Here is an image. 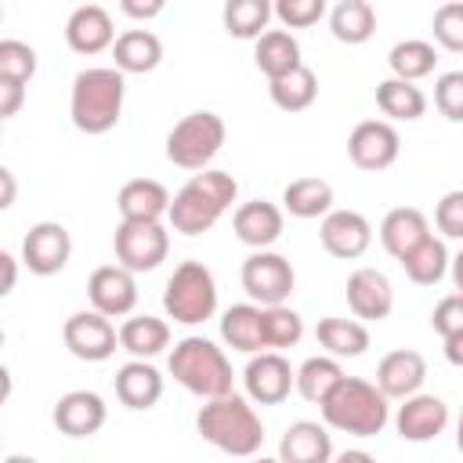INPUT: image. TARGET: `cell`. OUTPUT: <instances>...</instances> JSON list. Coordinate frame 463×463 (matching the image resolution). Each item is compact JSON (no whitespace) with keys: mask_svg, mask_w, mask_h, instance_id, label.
Instances as JSON below:
<instances>
[{"mask_svg":"<svg viewBox=\"0 0 463 463\" xmlns=\"http://www.w3.org/2000/svg\"><path fill=\"white\" fill-rule=\"evenodd\" d=\"M235 199H239V181H235L228 170L210 166V170L192 174V177L177 188L166 221H170L174 232L195 239V235L210 232V228L232 210Z\"/></svg>","mask_w":463,"mask_h":463,"instance_id":"1","label":"cell"},{"mask_svg":"<svg viewBox=\"0 0 463 463\" xmlns=\"http://www.w3.org/2000/svg\"><path fill=\"white\" fill-rule=\"evenodd\" d=\"M123 98H127V76L116 65L80 69L69 90L72 127L83 134H109L123 116Z\"/></svg>","mask_w":463,"mask_h":463,"instance_id":"2","label":"cell"},{"mask_svg":"<svg viewBox=\"0 0 463 463\" xmlns=\"http://www.w3.org/2000/svg\"><path fill=\"white\" fill-rule=\"evenodd\" d=\"M195 430L203 434V441H210L224 456H239V459L257 456L264 445V423H260L257 409L250 405V398H242L235 391L224 398H210L195 416Z\"/></svg>","mask_w":463,"mask_h":463,"instance_id":"3","label":"cell"},{"mask_svg":"<svg viewBox=\"0 0 463 463\" xmlns=\"http://www.w3.org/2000/svg\"><path fill=\"white\" fill-rule=\"evenodd\" d=\"M387 402L391 398L376 383H369L362 376H344L336 383V391L318 409H322L326 427H333L340 434H354V438H376L391 420Z\"/></svg>","mask_w":463,"mask_h":463,"instance_id":"4","label":"cell"},{"mask_svg":"<svg viewBox=\"0 0 463 463\" xmlns=\"http://www.w3.org/2000/svg\"><path fill=\"white\" fill-rule=\"evenodd\" d=\"M166 369H170V376L188 394H195L203 402L232 394V362L206 336H184V340H177L174 351H170V358H166Z\"/></svg>","mask_w":463,"mask_h":463,"instance_id":"5","label":"cell"},{"mask_svg":"<svg viewBox=\"0 0 463 463\" xmlns=\"http://www.w3.org/2000/svg\"><path fill=\"white\" fill-rule=\"evenodd\" d=\"M163 311L177 326H203L217 311V282L203 260H181L163 286Z\"/></svg>","mask_w":463,"mask_h":463,"instance_id":"6","label":"cell"},{"mask_svg":"<svg viewBox=\"0 0 463 463\" xmlns=\"http://www.w3.org/2000/svg\"><path fill=\"white\" fill-rule=\"evenodd\" d=\"M224 137H228V127H224V119L217 112H210V109L188 112L166 134V159L174 166H181V170H192V174L210 170V163L221 152Z\"/></svg>","mask_w":463,"mask_h":463,"instance_id":"7","label":"cell"},{"mask_svg":"<svg viewBox=\"0 0 463 463\" xmlns=\"http://www.w3.org/2000/svg\"><path fill=\"white\" fill-rule=\"evenodd\" d=\"M239 282L246 289V297L260 307H279L289 300L293 286H297V271L293 264L275 253V250H253L246 260H242V271H239Z\"/></svg>","mask_w":463,"mask_h":463,"instance_id":"8","label":"cell"},{"mask_svg":"<svg viewBox=\"0 0 463 463\" xmlns=\"http://www.w3.org/2000/svg\"><path fill=\"white\" fill-rule=\"evenodd\" d=\"M116 264L127 271H156L170 253V232L163 221H119L112 235Z\"/></svg>","mask_w":463,"mask_h":463,"instance_id":"9","label":"cell"},{"mask_svg":"<svg viewBox=\"0 0 463 463\" xmlns=\"http://www.w3.org/2000/svg\"><path fill=\"white\" fill-rule=\"evenodd\" d=\"M242 383H246L250 402L279 405L289 398V391H297V369L289 365V358L282 351H260V354H250V362L242 369Z\"/></svg>","mask_w":463,"mask_h":463,"instance_id":"10","label":"cell"},{"mask_svg":"<svg viewBox=\"0 0 463 463\" xmlns=\"http://www.w3.org/2000/svg\"><path fill=\"white\" fill-rule=\"evenodd\" d=\"M69 257H72V235L61 221H40L22 239V264L40 279L58 275L69 264Z\"/></svg>","mask_w":463,"mask_h":463,"instance_id":"11","label":"cell"},{"mask_svg":"<svg viewBox=\"0 0 463 463\" xmlns=\"http://www.w3.org/2000/svg\"><path fill=\"white\" fill-rule=\"evenodd\" d=\"M61 340H65L69 354H76L80 362H105L116 354L119 329L112 326V318H105L98 311H76L65 318Z\"/></svg>","mask_w":463,"mask_h":463,"instance_id":"12","label":"cell"},{"mask_svg":"<svg viewBox=\"0 0 463 463\" xmlns=\"http://www.w3.org/2000/svg\"><path fill=\"white\" fill-rule=\"evenodd\" d=\"M398 152H402V137H398L394 123H387V119H362L347 137L351 163L358 170H369V174H380V170L394 166Z\"/></svg>","mask_w":463,"mask_h":463,"instance_id":"13","label":"cell"},{"mask_svg":"<svg viewBox=\"0 0 463 463\" xmlns=\"http://www.w3.org/2000/svg\"><path fill=\"white\" fill-rule=\"evenodd\" d=\"M87 297H90V311H98L105 318H130V311L137 307L134 271H127L123 264L94 268L87 279Z\"/></svg>","mask_w":463,"mask_h":463,"instance_id":"14","label":"cell"},{"mask_svg":"<svg viewBox=\"0 0 463 463\" xmlns=\"http://www.w3.org/2000/svg\"><path fill=\"white\" fill-rule=\"evenodd\" d=\"M449 427V405L438 398V394H412L398 405L394 412V430L402 441H412V445H423V441H434L441 430Z\"/></svg>","mask_w":463,"mask_h":463,"instance_id":"15","label":"cell"},{"mask_svg":"<svg viewBox=\"0 0 463 463\" xmlns=\"http://www.w3.org/2000/svg\"><path fill=\"white\" fill-rule=\"evenodd\" d=\"M318 239H322L326 253H333L340 260H354L373 246V224L358 210H333L322 217Z\"/></svg>","mask_w":463,"mask_h":463,"instance_id":"16","label":"cell"},{"mask_svg":"<svg viewBox=\"0 0 463 463\" xmlns=\"http://www.w3.org/2000/svg\"><path fill=\"white\" fill-rule=\"evenodd\" d=\"M347 307L358 322H380L394 311V286L380 268H358L347 275Z\"/></svg>","mask_w":463,"mask_h":463,"instance_id":"17","label":"cell"},{"mask_svg":"<svg viewBox=\"0 0 463 463\" xmlns=\"http://www.w3.org/2000/svg\"><path fill=\"white\" fill-rule=\"evenodd\" d=\"M282 224H286V213L268 199L239 203L235 213H232V232L250 250H271L282 235Z\"/></svg>","mask_w":463,"mask_h":463,"instance_id":"18","label":"cell"},{"mask_svg":"<svg viewBox=\"0 0 463 463\" xmlns=\"http://www.w3.org/2000/svg\"><path fill=\"white\" fill-rule=\"evenodd\" d=\"M51 420H54V427H58L65 438H90V434H98V430L105 427L109 405H105V398L94 394V391H69V394L58 398Z\"/></svg>","mask_w":463,"mask_h":463,"instance_id":"19","label":"cell"},{"mask_svg":"<svg viewBox=\"0 0 463 463\" xmlns=\"http://www.w3.org/2000/svg\"><path fill=\"white\" fill-rule=\"evenodd\" d=\"M423 380H427V358L420 351H412V347L387 351L380 358V365H376V387L387 398H398V402L420 394Z\"/></svg>","mask_w":463,"mask_h":463,"instance_id":"20","label":"cell"},{"mask_svg":"<svg viewBox=\"0 0 463 463\" xmlns=\"http://www.w3.org/2000/svg\"><path fill=\"white\" fill-rule=\"evenodd\" d=\"M65 43L76 54H101L112 51L116 43V29H112V14L101 4H80L69 22H65Z\"/></svg>","mask_w":463,"mask_h":463,"instance_id":"21","label":"cell"},{"mask_svg":"<svg viewBox=\"0 0 463 463\" xmlns=\"http://www.w3.org/2000/svg\"><path fill=\"white\" fill-rule=\"evenodd\" d=\"M279 459L282 463H333V438L326 423L297 420L279 438Z\"/></svg>","mask_w":463,"mask_h":463,"instance_id":"22","label":"cell"},{"mask_svg":"<svg viewBox=\"0 0 463 463\" xmlns=\"http://www.w3.org/2000/svg\"><path fill=\"white\" fill-rule=\"evenodd\" d=\"M112 383H116V398L134 412H145L163 398V373L141 358H130L127 365H119Z\"/></svg>","mask_w":463,"mask_h":463,"instance_id":"23","label":"cell"},{"mask_svg":"<svg viewBox=\"0 0 463 463\" xmlns=\"http://www.w3.org/2000/svg\"><path fill=\"white\" fill-rule=\"evenodd\" d=\"M427 235H430L427 213L416 210V206H394V210H387V217L380 221V242H383V250H387L394 260L409 257Z\"/></svg>","mask_w":463,"mask_h":463,"instance_id":"24","label":"cell"},{"mask_svg":"<svg viewBox=\"0 0 463 463\" xmlns=\"http://www.w3.org/2000/svg\"><path fill=\"white\" fill-rule=\"evenodd\" d=\"M170 192L152 177H134L119 188L116 206L123 221H163L170 213Z\"/></svg>","mask_w":463,"mask_h":463,"instance_id":"25","label":"cell"},{"mask_svg":"<svg viewBox=\"0 0 463 463\" xmlns=\"http://www.w3.org/2000/svg\"><path fill=\"white\" fill-rule=\"evenodd\" d=\"M112 58H116V69L127 76H145L152 69H159L163 61V40L152 33V29H127L116 36L112 43Z\"/></svg>","mask_w":463,"mask_h":463,"instance_id":"26","label":"cell"},{"mask_svg":"<svg viewBox=\"0 0 463 463\" xmlns=\"http://www.w3.org/2000/svg\"><path fill=\"white\" fill-rule=\"evenodd\" d=\"M221 340L232 351L260 354L264 351V307L260 304H232L221 315Z\"/></svg>","mask_w":463,"mask_h":463,"instance_id":"27","label":"cell"},{"mask_svg":"<svg viewBox=\"0 0 463 463\" xmlns=\"http://www.w3.org/2000/svg\"><path fill=\"white\" fill-rule=\"evenodd\" d=\"M253 61L268 76V83L271 80H282V76H289L293 69L304 65L300 61V43H297V36L289 29H268L257 40V47H253Z\"/></svg>","mask_w":463,"mask_h":463,"instance_id":"28","label":"cell"},{"mask_svg":"<svg viewBox=\"0 0 463 463\" xmlns=\"http://www.w3.org/2000/svg\"><path fill=\"white\" fill-rule=\"evenodd\" d=\"M119 347L141 362H152L170 347V326L156 315H130L119 326Z\"/></svg>","mask_w":463,"mask_h":463,"instance_id":"29","label":"cell"},{"mask_svg":"<svg viewBox=\"0 0 463 463\" xmlns=\"http://www.w3.org/2000/svg\"><path fill=\"white\" fill-rule=\"evenodd\" d=\"M315 340L326 347L329 358H362L369 351V329L358 318H318Z\"/></svg>","mask_w":463,"mask_h":463,"instance_id":"30","label":"cell"},{"mask_svg":"<svg viewBox=\"0 0 463 463\" xmlns=\"http://www.w3.org/2000/svg\"><path fill=\"white\" fill-rule=\"evenodd\" d=\"M376 105L380 112L387 116V123H416L423 112H427V94L409 83V80H398V76H387L376 83Z\"/></svg>","mask_w":463,"mask_h":463,"instance_id":"31","label":"cell"},{"mask_svg":"<svg viewBox=\"0 0 463 463\" xmlns=\"http://www.w3.org/2000/svg\"><path fill=\"white\" fill-rule=\"evenodd\" d=\"M282 210L300 221H315L333 213V184L322 177H297L282 188Z\"/></svg>","mask_w":463,"mask_h":463,"instance_id":"32","label":"cell"},{"mask_svg":"<svg viewBox=\"0 0 463 463\" xmlns=\"http://www.w3.org/2000/svg\"><path fill=\"white\" fill-rule=\"evenodd\" d=\"M329 33L340 43H365L376 33V7L369 0H340L329 11Z\"/></svg>","mask_w":463,"mask_h":463,"instance_id":"33","label":"cell"},{"mask_svg":"<svg viewBox=\"0 0 463 463\" xmlns=\"http://www.w3.org/2000/svg\"><path fill=\"white\" fill-rule=\"evenodd\" d=\"M398 264L405 268V275H409L416 286H438V282L449 275L452 257H449V250H445V239L427 235V239H423L409 257H402Z\"/></svg>","mask_w":463,"mask_h":463,"instance_id":"34","label":"cell"},{"mask_svg":"<svg viewBox=\"0 0 463 463\" xmlns=\"http://www.w3.org/2000/svg\"><path fill=\"white\" fill-rule=\"evenodd\" d=\"M340 380H344V369H340L336 358H329V354H311V358L300 362V369H297V394H300L304 402H311V405H322V402L336 391Z\"/></svg>","mask_w":463,"mask_h":463,"instance_id":"35","label":"cell"},{"mask_svg":"<svg viewBox=\"0 0 463 463\" xmlns=\"http://www.w3.org/2000/svg\"><path fill=\"white\" fill-rule=\"evenodd\" d=\"M275 7L268 0H228L221 18H224V33L235 40H260L268 33Z\"/></svg>","mask_w":463,"mask_h":463,"instance_id":"36","label":"cell"},{"mask_svg":"<svg viewBox=\"0 0 463 463\" xmlns=\"http://www.w3.org/2000/svg\"><path fill=\"white\" fill-rule=\"evenodd\" d=\"M268 94H271L275 109H282V112H304V109H311L315 98H318V76H315L307 65H300V69H293L289 76L271 80V83H268Z\"/></svg>","mask_w":463,"mask_h":463,"instance_id":"37","label":"cell"},{"mask_svg":"<svg viewBox=\"0 0 463 463\" xmlns=\"http://www.w3.org/2000/svg\"><path fill=\"white\" fill-rule=\"evenodd\" d=\"M387 65H391V76L416 83V80H423V76L434 72L438 51H434V43H427V40H398V43L391 47V54H387Z\"/></svg>","mask_w":463,"mask_h":463,"instance_id":"38","label":"cell"},{"mask_svg":"<svg viewBox=\"0 0 463 463\" xmlns=\"http://www.w3.org/2000/svg\"><path fill=\"white\" fill-rule=\"evenodd\" d=\"M300 336H304V318H300L289 304L264 307V351H286V347H297Z\"/></svg>","mask_w":463,"mask_h":463,"instance_id":"39","label":"cell"},{"mask_svg":"<svg viewBox=\"0 0 463 463\" xmlns=\"http://www.w3.org/2000/svg\"><path fill=\"white\" fill-rule=\"evenodd\" d=\"M36 76V51L25 40H0V80L29 83Z\"/></svg>","mask_w":463,"mask_h":463,"instance_id":"40","label":"cell"},{"mask_svg":"<svg viewBox=\"0 0 463 463\" xmlns=\"http://www.w3.org/2000/svg\"><path fill=\"white\" fill-rule=\"evenodd\" d=\"M434 105L449 123H463V69L441 72L434 80Z\"/></svg>","mask_w":463,"mask_h":463,"instance_id":"41","label":"cell"},{"mask_svg":"<svg viewBox=\"0 0 463 463\" xmlns=\"http://www.w3.org/2000/svg\"><path fill=\"white\" fill-rule=\"evenodd\" d=\"M434 40L445 47V51H463V4L452 0V4H441L434 11Z\"/></svg>","mask_w":463,"mask_h":463,"instance_id":"42","label":"cell"},{"mask_svg":"<svg viewBox=\"0 0 463 463\" xmlns=\"http://www.w3.org/2000/svg\"><path fill=\"white\" fill-rule=\"evenodd\" d=\"M326 14V0H279L275 4V18L286 29H307Z\"/></svg>","mask_w":463,"mask_h":463,"instance_id":"43","label":"cell"},{"mask_svg":"<svg viewBox=\"0 0 463 463\" xmlns=\"http://www.w3.org/2000/svg\"><path fill=\"white\" fill-rule=\"evenodd\" d=\"M430 326H434V333H438L441 340L463 333V293L441 297V300L434 304V311H430Z\"/></svg>","mask_w":463,"mask_h":463,"instance_id":"44","label":"cell"},{"mask_svg":"<svg viewBox=\"0 0 463 463\" xmlns=\"http://www.w3.org/2000/svg\"><path fill=\"white\" fill-rule=\"evenodd\" d=\"M434 224L445 239H463V188L445 192L434 206Z\"/></svg>","mask_w":463,"mask_h":463,"instance_id":"45","label":"cell"},{"mask_svg":"<svg viewBox=\"0 0 463 463\" xmlns=\"http://www.w3.org/2000/svg\"><path fill=\"white\" fill-rule=\"evenodd\" d=\"M25 101V83H14V80H0V119H11L18 116Z\"/></svg>","mask_w":463,"mask_h":463,"instance_id":"46","label":"cell"},{"mask_svg":"<svg viewBox=\"0 0 463 463\" xmlns=\"http://www.w3.org/2000/svg\"><path fill=\"white\" fill-rule=\"evenodd\" d=\"M163 7H166L163 0H145V4H141V0H123V4H119V11H123L127 18H141V22L163 14Z\"/></svg>","mask_w":463,"mask_h":463,"instance_id":"47","label":"cell"},{"mask_svg":"<svg viewBox=\"0 0 463 463\" xmlns=\"http://www.w3.org/2000/svg\"><path fill=\"white\" fill-rule=\"evenodd\" d=\"M0 264H4V286H0V293L7 297V293L14 289V279H18V264H14V257H11L7 250L0 253Z\"/></svg>","mask_w":463,"mask_h":463,"instance_id":"48","label":"cell"},{"mask_svg":"<svg viewBox=\"0 0 463 463\" xmlns=\"http://www.w3.org/2000/svg\"><path fill=\"white\" fill-rule=\"evenodd\" d=\"M0 184H4V192H0V210H11L14 206V174L4 166L0 170Z\"/></svg>","mask_w":463,"mask_h":463,"instance_id":"49","label":"cell"},{"mask_svg":"<svg viewBox=\"0 0 463 463\" xmlns=\"http://www.w3.org/2000/svg\"><path fill=\"white\" fill-rule=\"evenodd\" d=\"M445 358H449V365L463 369V333H456V336L445 340Z\"/></svg>","mask_w":463,"mask_h":463,"instance_id":"50","label":"cell"},{"mask_svg":"<svg viewBox=\"0 0 463 463\" xmlns=\"http://www.w3.org/2000/svg\"><path fill=\"white\" fill-rule=\"evenodd\" d=\"M333 463H376V456H369L365 449H344L333 456Z\"/></svg>","mask_w":463,"mask_h":463,"instance_id":"51","label":"cell"},{"mask_svg":"<svg viewBox=\"0 0 463 463\" xmlns=\"http://www.w3.org/2000/svg\"><path fill=\"white\" fill-rule=\"evenodd\" d=\"M449 275H452V286H456V293H463V250L452 257V264H449Z\"/></svg>","mask_w":463,"mask_h":463,"instance_id":"52","label":"cell"},{"mask_svg":"<svg viewBox=\"0 0 463 463\" xmlns=\"http://www.w3.org/2000/svg\"><path fill=\"white\" fill-rule=\"evenodd\" d=\"M456 449L463 452V409H459V423H456Z\"/></svg>","mask_w":463,"mask_h":463,"instance_id":"53","label":"cell"},{"mask_svg":"<svg viewBox=\"0 0 463 463\" xmlns=\"http://www.w3.org/2000/svg\"><path fill=\"white\" fill-rule=\"evenodd\" d=\"M4 463H36V459H33V456H22V452H14V456H7Z\"/></svg>","mask_w":463,"mask_h":463,"instance_id":"54","label":"cell"},{"mask_svg":"<svg viewBox=\"0 0 463 463\" xmlns=\"http://www.w3.org/2000/svg\"><path fill=\"white\" fill-rule=\"evenodd\" d=\"M253 463H282L279 456H253Z\"/></svg>","mask_w":463,"mask_h":463,"instance_id":"55","label":"cell"}]
</instances>
